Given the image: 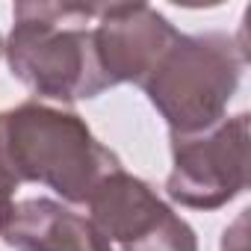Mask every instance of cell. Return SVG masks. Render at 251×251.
<instances>
[{
  "label": "cell",
  "mask_w": 251,
  "mask_h": 251,
  "mask_svg": "<svg viewBox=\"0 0 251 251\" xmlns=\"http://www.w3.org/2000/svg\"><path fill=\"white\" fill-rule=\"evenodd\" d=\"M177 36L175 24L148 3H103L92 24L98 68L109 89L118 83L142 86Z\"/></svg>",
  "instance_id": "obj_6"
},
{
  "label": "cell",
  "mask_w": 251,
  "mask_h": 251,
  "mask_svg": "<svg viewBox=\"0 0 251 251\" xmlns=\"http://www.w3.org/2000/svg\"><path fill=\"white\" fill-rule=\"evenodd\" d=\"M0 56H3V39H0Z\"/></svg>",
  "instance_id": "obj_9"
},
{
  "label": "cell",
  "mask_w": 251,
  "mask_h": 251,
  "mask_svg": "<svg viewBox=\"0 0 251 251\" xmlns=\"http://www.w3.org/2000/svg\"><path fill=\"white\" fill-rule=\"evenodd\" d=\"M95 15L98 3H15V24L3 45L12 74L33 95L59 103L106 92L92 42Z\"/></svg>",
  "instance_id": "obj_1"
},
{
  "label": "cell",
  "mask_w": 251,
  "mask_h": 251,
  "mask_svg": "<svg viewBox=\"0 0 251 251\" xmlns=\"http://www.w3.org/2000/svg\"><path fill=\"white\" fill-rule=\"evenodd\" d=\"M89 222L118 251H198V236L142 177L106 175L86 201Z\"/></svg>",
  "instance_id": "obj_5"
},
{
  "label": "cell",
  "mask_w": 251,
  "mask_h": 251,
  "mask_svg": "<svg viewBox=\"0 0 251 251\" xmlns=\"http://www.w3.org/2000/svg\"><path fill=\"white\" fill-rule=\"evenodd\" d=\"M248 186V112L192 136H172L166 195L189 210H219Z\"/></svg>",
  "instance_id": "obj_4"
},
{
  "label": "cell",
  "mask_w": 251,
  "mask_h": 251,
  "mask_svg": "<svg viewBox=\"0 0 251 251\" xmlns=\"http://www.w3.org/2000/svg\"><path fill=\"white\" fill-rule=\"evenodd\" d=\"M3 148L21 183H42L68 204L92 198L98 183L121 169V160L95 139L89 124L65 106L24 100L0 112Z\"/></svg>",
  "instance_id": "obj_2"
},
{
  "label": "cell",
  "mask_w": 251,
  "mask_h": 251,
  "mask_svg": "<svg viewBox=\"0 0 251 251\" xmlns=\"http://www.w3.org/2000/svg\"><path fill=\"white\" fill-rule=\"evenodd\" d=\"M18 186H21V180L15 177V172L9 166V157H6V148H3V118H0V216L15 204Z\"/></svg>",
  "instance_id": "obj_8"
},
{
  "label": "cell",
  "mask_w": 251,
  "mask_h": 251,
  "mask_svg": "<svg viewBox=\"0 0 251 251\" xmlns=\"http://www.w3.org/2000/svg\"><path fill=\"white\" fill-rule=\"evenodd\" d=\"M242 68L245 50L227 33H180L142 83V92L166 118L172 136H192L227 118Z\"/></svg>",
  "instance_id": "obj_3"
},
{
  "label": "cell",
  "mask_w": 251,
  "mask_h": 251,
  "mask_svg": "<svg viewBox=\"0 0 251 251\" xmlns=\"http://www.w3.org/2000/svg\"><path fill=\"white\" fill-rule=\"evenodd\" d=\"M0 239L15 251H115L86 216L50 198L15 201L0 216Z\"/></svg>",
  "instance_id": "obj_7"
}]
</instances>
